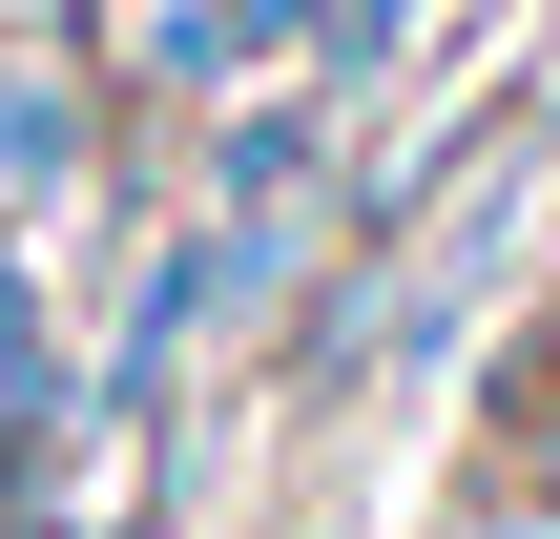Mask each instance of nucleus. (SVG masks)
<instances>
[{
  "mask_svg": "<svg viewBox=\"0 0 560 539\" xmlns=\"http://www.w3.org/2000/svg\"><path fill=\"white\" fill-rule=\"evenodd\" d=\"M208 332H229V291H208V208H166L145 270H125V312H104V353H83V436H166L187 374H208Z\"/></svg>",
  "mask_w": 560,
  "mask_h": 539,
  "instance_id": "f257e3e1",
  "label": "nucleus"
},
{
  "mask_svg": "<svg viewBox=\"0 0 560 539\" xmlns=\"http://www.w3.org/2000/svg\"><path fill=\"white\" fill-rule=\"evenodd\" d=\"M104 145H125L104 62H62V42H0V229H62V208L104 187Z\"/></svg>",
  "mask_w": 560,
  "mask_h": 539,
  "instance_id": "f03ea898",
  "label": "nucleus"
},
{
  "mask_svg": "<svg viewBox=\"0 0 560 539\" xmlns=\"http://www.w3.org/2000/svg\"><path fill=\"white\" fill-rule=\"evenodd\" d=\"M332 145H353V104H332V83H249V104H208V125H187V208H312V187H332Z\"/></svg>",
  "mask_w": 560,
  "mask_h": 539,
  "instance_id": "7ed1b4c3",
  "label": "nucleus"
},
{
  "mask_svg": "<svg viewBox=\"0 0 560 539\" xmlns=\"http://www.w3.org/2000/svg\"><path fill=\"white\" fill-rule=\"evenodd\" d=\"M436 21H457V0H312V83H332V104L374 125V104H395V83L436 62Z\"/></svg>",
  "mask_w": 560,
  "mask_h": 539,
  "instance_id": "20e7f679",
  "label": "nucleus"
},
{
  "mask_svg": "<svg viewBox=\"0 0 560 539\" xmlns=\"http://www.w3.org/2000/svg\"><path fill=\"white\" fill-rule=\"evenodd\" d=\"M62 478H83V436H21V415H0V519H21V499H62Z\"/></svg>",
  "mask_w": 560,
  "mask_h": 539,
  "instance_id": "39448f33",
  "label": "nucleus"
},
{
  "mask_svg": "<svg viewBox=\"0 0 560 539\" xmlns=\"http://www.w3.org/2000/svg\"><path fill=\"white\" fill-rule=\"evenodd\" d=\"M125 21H145V0H21V42H62V62H104Z\"/></svg>",
  "mask_w": 560,
  "mask_h": 539,
  "instance_id": "423d86ee",
  "label": "nucleus"
},
{
  "mask_svg": "<svg viewBox=\"0 0 560 539\" xmlns=\"http://www.w3.org/2000/svg\"><path fill=\"white\" fill-rule=\"evenodd\" d=\"M457 539H560V499H540V478H478V499H457Z\"/></svg>",
  "mask_w": 560,
  "mask_h": 539,
  "instance_id": "0eeeda50",
  "label": "nucleus"
},
{
  "mask_svg": "<svg viewBox=\"0 0 560 539\" xmlns=\"http://www.w3.org/2000/svg\"><path fill=\"white\" fill-rule=\"evenodd\" d=\"M0 539H125V519H104V499L62 478V499H21V519H0Z\"/></svg>",
  "mask_w": 560,
  "mask_h": 539,
  "instance_id": "6e6552de",
  "label": "nucleus"
},
{
  "mask_svg": "<svg viewBox=\"0 0 560 539\" xmlns=\"http://www.w3.org/2000/svg\"><path fill=\"white\" fill-rule=\"evenodd\" d=\"M478 21H499V0H478Z\"/></svg>",
  "mask_w": 560,
  "mask_h": 539,
  "instance_id": "1a4fd4ad",
  "label": "nucleus"
}]
</instances>
